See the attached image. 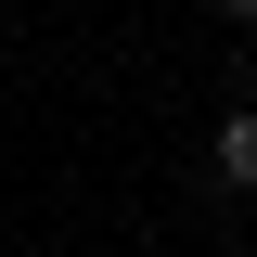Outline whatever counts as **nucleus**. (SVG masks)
<instances>
[{
  "mask_svg": "<svg viewBox=\"0 0 257 257\" xmlns=\"http://www.w3.org/2000/svg\"><path fill=\"white\" fill-rule=\"evenodd\" d=\"M231 13H244V26H257V0H231Z\"/></svg>",
  "mask_w": 257,
  "mask_h": 257,
  "instance_id": "obj_2",
  "label": "nucleus"
},
{
  "mask_svg": "<svg viewBox=\"0 0 257 257\" xmlns=\"http://www.w3.org/2000/svg\"><path fill=\"white\" fill-rule=\"evenodd\" d=\"M219 180H231V193H257V103L219 128Z\"/></svg>",
  "mask_w": 257,
  "mask_h": 257,
  "instance_id": "obj_1",
  "label": "nucleus"
}]
</instances>
